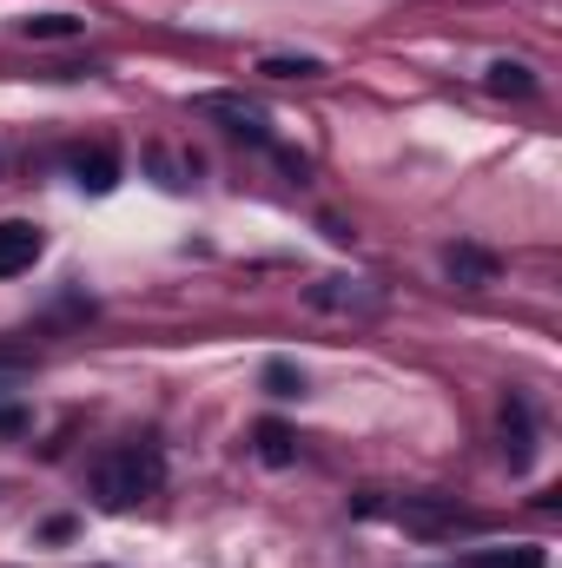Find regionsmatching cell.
I'll return each instance as SVG.
<instances>
[{"mask_svg": "<svg viewBox=\"0 0 562 568\" xmlns=\"http://www.w3.org/2000/svg\"><path fill=\"white\" fill-rule=\"evenodd\" d=\"M165 483V456L152 449V443H133V449H120V456H107L100 469H93V496L107 503V509H127V503H140Z\"/></svg>", "mask_w": 562, "mask_h": 568, "instance_id": "6da1fadb", "label": "cell"}, {"mask_svg": "<svg viewBox=\"0 0 562 568\" xmlns=\"http://www.w3.org/2000/svg\"><path fill=\"white\" fill-rule=\"evenodd\" d=\"M199 113H205V120H225V133H239V140L272 145V126H265V113H259L252 100H239V93H199Z\"/></svg>", "mask_w": 562, "mask_h": 568, "instance_id": "7a4b0ae2", "label": "cell"}, {"mask_svg": "<svg viewBox=\"0 0 562 568\" xmlns=\"http://www.w3.org/2000/svg\"><path fill=\"white\" fill-rule=\"evenodd\" d=\"M398 516H404V529H418V536L476 529V516H463V509H450V503H436V496H404V503H398Z\"/></svg>", "mask_w": 562, "mask_h": 568, "instance_id": "3957f363", "label": "cell"}, {"mask_svg": "<svg viewBox=\"0 0 562 568\" xmlns=\"http://www.w3.org/2000/svg\"><path fill=\"white\" fill-rule=\"evenodd\" d=\"M443 272H450L456 284H470V291H483V284L503 278L496 252H483V245H450V252H443Z\"/></svg>", "mask_w": 562, "mask_h": 568, "instance_id": "277c9868", "label": "cell"}, {"mask_svg": "<svg viewBox=\"0 0 562 568\" xmlns=\"http://www.w3.org/2000/svg\"><path fill=\"white\" fill-rule=\"evenodd\" d=\"M33 258H40V225H27V219H7V225H0V278L27 272Z\"/></svg>", "mask_w": 562, "mask_h": 568, "instance_id": "5b68a950", "label": "cell"}, {"mask_svg": "<svg viewBox=\"0 0 562 568\" xmlns=\"http://www.w3.org/2000/svg\"><path fill=\"white\" fill-rule=\"evenodd\" d=\"M311 304H318V311H378L384 297L364 291L358 278H324V284H311Z\"/></svg>", "mask_w": 562, "mask_h": 568, "instance_id": "8992f818", "label": "cell"}, {"mask_svg": "<svg viewBox=\"0 0 562 568\" xmlns=\"http://www.w3.org/2000/svg\"><path fill=\"white\" fill-rule=\"evenodd\" d=\"M73 179H80L87 192H113V185H120V152H113V145L80 152V159H73Z\"/></svg>", "mask_w": 562, "mask_h": 568, "instance_id": "52a82bcc", "label": "cell"}, {"mask_svg": "<svg viewBox=\"0 0 562 568\" xmlns=\"http://www.w3.org/2000/svg\"><path fill=\"white\" fill-rule=\"evenodd\" d=\"M490 93H503V100H530V93H536V73H530L523 60H490Z\"/></svg>", "mask_w": 562, "mask_h": 568, "instance_id": "ba28073f", "label": "cell"}, {"mask_svg": "<svg viewBox=\"0 0 562 568\" xmlns=\"http://www.w3.org/2000/svg\"><path fill=\"white\" fill-rule=\"evenodd\" d=\"M470 568H550V556L536 542H516V549H476Z\"/></svg>", "mask_w": 562, "mask_h": 568, "instance_id": "9c48e42d", "label": "cell"}, {"mask_svg": "<svg viewBox=\"0 0 562 568\" xmlns=\"http://www.w3.org/2000/svg\"><path fill=\"white\" fill-rule=\"evenodd\" d=\"M503 436H510V469H523L530 463V404H503Z\"/></svg>", "mask_w": 562, "mask_h": 568, "instance_id": "30bf717a", "label": "cell"}, {"mask_svg": "<svg viewBox=\"0 0 562 568\" xmlns=\"http://www.w3.org/2000/svg\"><path fill=\"white\" fill-rule=\"evenodd\" d=\"M259 73H272V80H318L324 60H311V53H265Z\"/></svg>", "mask_w": 562, "mask_h": 568, "instance_id": "8fae6325", "label": "cell"}, {"mask_svg": "<svg viewBox=\"0 0 562 568\" xmlns=\"http://www.w3.org/2000/svg\"><path fill=\"white\" fill-rule=\"evenodd\" d=\"M252 443H259V456H265L272 469H284V463L298 456V436H291L284 424H259V429H252Z\"/></svg>", "mask_w": 562, "mask_h": 568, "instance_id": "7c38bea8", "label": "cell"}, {"mask_svg": "<svg viewBox=\"0 0 562 568\" xmlns=\"http://www.w3.org/2000/svg\"><path fill=\"white\" fill-rule=\"evenodd\" d=\"M20 33H27V40H73V33H80V13H27Z\"/></svg>", "mask_w": 562, "mask_h": 568, "instance_id": "4fadbf2b", "label": "cell"}, {"mask_svg": "<svg viewBox=\"0 0 562 568\" xmlns=\"http://www.w3.org/2000/svg\"><path fill=\"white\" fill-rule=\"evenodd\" d=\"M265 390H272V397H304V377H298V364L272 357V364H265Z\"/></svg>", "mask_w": 562, "mask_h": 568, "instance_id": "5bb4252c", "label": "cell"}, {"mask_svg": "<svg viewBox=\"0 0 562 568\" xmlns=\"http://www.w3.org/2000/svg\"><path fill=\"white\" fill-rule=\"evenodd\" d=\"M27 371H33V364H27V357H20V351H0V384H20V377H27Z\"/></svg>", "mask_w": 562, "mask_h": 568, "instance_id": "9a60e30c", "label": "cell"}, {"mask_svg": "<svg viewBox=\"0 0 562 568\" xmlns=\"http://www.w3.org/2000/svg\"><path fill=\"white\" fill-rule=\"evenodd\" d=\"M13 429H27V417L20 410H0V436H13Z\"/></svg>", "mask_w": 562, "mask_h": 568, "instance_id": "2e32d148", "label": "cell"}]
</instances>
